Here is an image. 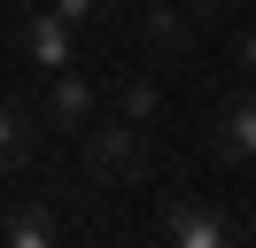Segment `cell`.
Instances as JSON below:
<instances>
[{
    "label": "cell",
    "mask_w": 256,
    "mask_h": 248,
    "mask_svg": "<svg viewBox=\"0 0 256 248\" xmlns=\"http://www.w3.org/2000/svg\"><path fill=\"white\" fill-rule=\"evenodd\" d=\"M86 170H94L101 186H132V178H148V124H124L109 108V116H94L86 124Z\"/></svg>",
    "instance_id": "6da1fadb"
},
{
    "label": "cell",
    "mask_w": 256,
    "mask_h": 248,
    "mask_svg": "<svg viewBox=\"0 0 256 248\" xmlns=\"http://www.w3.org/2000/svg\"><path fill=\"white\" fill-rule=\"evenodd\" d=\"M16 46H24V70H39V78L78 70V31H70L62 16H47L39 0H24V16H16Z\"/></svg>",
    "instance_id": "7a4b0ae2"
},
{
    "label": "cell",
    "mask_w": 256,
    "mask_h": 248,
    "mask_svg": "<svg viewBox=\"0 0 256 248\" xmlns=\"http://www.w3.org/2000/svg\"><path fill=\"white\" fill-rule=\"evenodd\" d=\"M94 116H101V86L86 70H54L47 93H39V124L47 132H86Z\"/></svg>",
    "instance_id": "3957f363"
},
{
    "label": "cell",
    "mask_w": 256,
    "mask_h": 248,
    "mask_svg": "<svg viewBox=\"0 0 256 248\" xmlns=\"http://www.w3.org/2000/svg\"><path fill=\"white\" fill-rule=\"evenodd\" d=\"M156 232H163L171 248H225V240H240V225H225L210 202H186V194H163Z\"/></svg>",
    "instance_id": "277c9868"
},
{
    "label": "cell",
    "mask_w": 256,
    "mask_h": 248,
    "mask_svg": "<svg viewBox=\"0 0 256 248\" xmlns=\"http://www.w3.org/2000/svg\"><path fill=\"white\" fill-rule=\"evenodd\" d=\"M140 39L156 54H194V16L178 0H140Z\"/></svg>",
    "instance_id": "5b68a950"
},
{
    "label": "cell",
    "mask_w": 256,
    "mask_h": 248,
    "mask_svg": "<svg viewBox=\"0 0 256 248\" xmlns=\"http://www.w3.org/2000/svg\"><path fill=\"white\" fill-rule=\"evenodd\" d=\"M218 155L233 170H248V155H256V116H248V93L233 86V101H225V116H218Z\"/></svg>",
    "instance_id": "8992f818"
},
{
    "label": "cell",
    "mask_w": 256,
    "mask_h": 248,
    "mask_svg": "<svg viewBox=\"0 0 256 248\" xmlns=\"http://www.w3.org/2000/svg\"><path fill=\"white\" fill-rule=\"evenodd\" d=\"M116 116L156 132V116H163V86H156V78H140V70H132V78H116Z\"/></svg>",
    "instance_id": "52a82bcc"
},
{
    "label": "cell",
    "mask_w": 256,
    "mask_h": 248,
    "mask_svg": "<svg viewBox=\"0 0 256 248\" xmlns=\"http://www.w3.org/2000/svg\"><path fill=\"white\" fill-rule=\"evenodd\" d=\"M24 163H32V116L16 101H0V178H16Z\"/></svg>",
    "instance_id": "ba28073f"
},
{
    "label": "cell",
    "mask_w": 256,
    "mask_h": 248,
    "mask_svg": "<svg viewBox=\"0 0 256 248\" xmlns=\"http://www.w3.org/2000/svg\"><path fill=\"white\" fill-rule=\"evenodd\" d=\"M0 232H8V240H16V248H47V240H54V232H62V225H54V217L39 210V202H16V210H8V225H0Z\"/></svg>",
    "instance_id": "9c48e42d"
},
{
    "label": "cell",
    "mask_w": 256,
    "mask_h": 248,
    "mask_svg": "<svg viewBox=\"0 0 256 248\" xmlns=\"http://www.w3.org/2000/svg\"><path fill=\"white\" fill-rule=\"evenodd\" d=\"M39 8H47V16H62L70 31H86V24H101V8H109V0H39Z\"/></svg>",
    "instance_id": "30bf717a"
},
{
    "label": "cell",
    "mask_w": 256,
    "mask_h": 248,
    "mask_svg": "<svg viewBox=\"0 0 256 248\" xmlns=\"http://www.w3.org/2000/svg\"><path fill=\"white\" fill-rule=\"evenodd\" d=\"M178 8H186L194 24H210V16H240V8H248V0H178Z\"/></svg>",
    "instance_id": "8fae6325"
},
{
    "label": "cell",
    "mask_w": 256,
    "mask_h": 248,
    "mask_svg": "<svg viewBox=\"0 0 256 248\" xmlns=\"http://www.w3.org/2000/svg\"><path fill=\"white\" fill-rule=\"evenodd\" d=\"M0 8H24V0H0Z\"/></svg>",
    "instance_id": "7c38bea8"
}]
</instances>
